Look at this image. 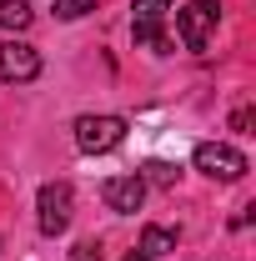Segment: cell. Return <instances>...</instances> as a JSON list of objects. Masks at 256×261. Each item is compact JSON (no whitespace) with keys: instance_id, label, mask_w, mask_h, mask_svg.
Masks as SVG:
<instances>
[{"instance_id":"1","label":"cell","mask_w":256,"mask_h":261,"mask_svg":"<svg viewBox=\"0 0 256 261\" xmlns=\"http://www.w3.org/2000/svg\"><path fill=\"white\" fill-rule=\"evenodd\" d=\"M171 5L176 0H131V40L136 45H151L156 56H171L176 45H171V35L161 31V20L171 15Z\"/></svg>"},{"instance_id":"2","label":"cell","mask_w":256,"mask_h":261,"mask_svg":"<svg viewBox=\"0 0 256 261\" xmlns=\"http://www.w3.org/2000/svg\"><path fill=\"white\" fill-rule=\"evenodd\" d=\"M176 10V35H181V45L186 50H206V40L216 31V20H221V5L216 0H186V5H171Z\"/></svg>"},{"instance_id":"3","label":"cell","mask_w":256,"mask_h":261,"mask_svg":"<svg viewBox=\"0 0 256 261\" xmlns=\"http://www.w3.org/2000/svg\"><path fill=\"white\" fill-rule=\"evenodd\" d=\"M70 211H75L70 181H45L40 196H35V226H40V236H61L70 226Z\"/></svg>"},{"instance_id":"4","label":"cell","mask_w":256,"mask_h":261,"mask_svg":"<svg viewBox=\"0 0 256 261\" xmlns=\"http://www.w3.org/2000/svg\"><path fill=\"white\" fill-rule=\"evenodd\" d=\"M191 166L201 176H211V181H241V176H246V156H241L236 146H226V141H201Z\"/></svg>"},{"instance_id":"5","label":"cell","mask_w":256,"mask_h":261,"mask_svg":"<svg viewBox=\"0 0 256 261\" xmlns=\"http://www.w3.org/2000/svg\"><path fill=\"white\" fill-rule=\"evenodd\" d=\"M126 141V121L121 116H81L75 121V146L86 151V156H106V151H116Z\"/></svg>"},{"instance_id":"6","label":"cell","mask_w":256,"mask_h":261,"mask_svg":"<svg viewBox=\"0 0 256 261\" xmlns=\"http://www.w3.org/2000/svg\"><path fill=\"white\" fill-rule=\"evenodd\" d=\"M40 75V50L25 40H0V81L5 86H25Z\"/></svg>"},{"instance_id":"7","label":"cell","mask_w":256,"mask_h":261,"mask_svg":"<svg viewBox=\"0 0 256 261\" xmlns=\"http://www.w3.org/2000/svg\"><path fill=\"white\" fill-rule=\"evenodd\" d=\"M100 201L116 211V216H136L141 211V201H146V181L131 171V176H111L106 186H100Z\"/></svg>"},{"instance_id":"8","label":"cell","mask_w":256,"mask_h":261,"mask_svg":"<svg viewBox=\"0 0 256 261\" xmlns=\"http://www.w3.org/2000/svg\"><path fill=\"white\" fill-rule=\"evenodd\" d=\"M136 251H141V256H151V261L166 256V251H176V231H171V226H146Z\"/></svg>"},{"instance_id":"9","label":"cell","mask_w":256,"mask_h":261,"mask_svg":"<svg viewBox=\"0 0 256 261\" xmlns=\"http://www.w3.org/2000/svg\"><path fill=\"white\" fill-rule=\"evenodd\" d=\"M31 0H0V31H31Z\"/></svg>"},{"instance_id":"10","label":"cell","mask_w":256,"mask_h":261,"mask_svg":"<svg viewBox=\"0 0 256 261\" xmlns=\"http://www.w3.org/2000/svg\"><path fill=\"white\" fill-rule=\"evenodd\" d=\"M136 176H141L146 186H161V191H166V186H176V176H181V166H171V161H146L141 171H136Z\"/></svg>"},{"instance_id":"11","label":"cell","mask_w":256,"mask_h":261,"mask_svg":"<svg viewBox=\"0 0 256 261\" xmlns=\"http://www.w3.org/2000/svg\"><path fill=\"white\" fill-rule=\"evenodd\" d=\"M91 10H96V0H56V20H81Z\"/></svg>"},{"instance_id":"12","label":"cell","mask_w":256,"mask_h":261,"mask_svg":"<svg viewBox=\"0 0 256 261\" xmlns=\"http://www.w3.org/2000/svg\"><path fill=\"white\" fill-rule=\"evenodd\" d=\"M70 261H106V251H100V241H81L70 251Z\"/></svg>"},{"instance_id":"13","label":"cell","mask_w":256,"mask_h":261,"mask_svg":"<svg viewBox=\"0 0 256 261\" xmlns=\"http://www.w3.org/2000/svg\"><path fill=\"white\" fill-rule=\"evenodd\" d=\"M251 126H256V111H251V106L231 111V130H251Z\"/></svg>"},{"instance_id":"14","label":"cell","mask_w":256,"mask_h":261,"mask_svg":"<svg viewBox=\"0 0 256 261\" xmlns=\"http://www.w3.org/2000/svg\"><path fill=\"white\" fill-rule=\"evenodd\" d=\"M126 261H151V256H141V251H131V256H126Z\"/></svg>"}]
</instances>
